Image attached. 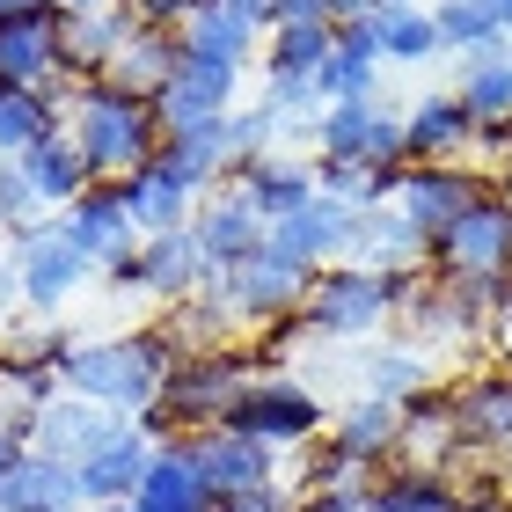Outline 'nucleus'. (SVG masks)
I'll return each mask as SVG.
<instances>
[{
  "label": "nucleus",
  "instance_id": "4468645a",
  "mask_svg": "<svg viewBox=\"0 0 512 512\" xmlns=\"http://www.w3.org/2000/svg\"><path fill=\"white\" fill-rule=\"evenodd\" d=\"M337 264L403 278V271H425V264H432V242L417 235L395 205H366V213H352V235H344V256H337Z\"/></svg>",
  "mask_w": 512,
  "mask_h": 512
},
{
  "label": "nucleus",
  "instance_id": "f03ea898",
  "mask_svg": "<svg viewBox=\"0 0 512 512\" xmlns=\"http://www.w3.org/2000/svg\"><path fill=\"white\" fill-rule=\"evenodd\" d=\"M66 132H74V147L88 154V169L96 183H125L132 169H147L161 154V110L147 96H125L118 81H74V96H66Z\"/></svg>",
  "mask_w": 512,
  "mask_h": 512
},
{
  "label": "nucleus",
  "instance_id": "2f4dec72",
  "mask_svg": "<svg viewBox=\"0 0 512 512\" xmlns=\"http://www.w3.org/2000/svg\"><path fill=\"white\" fill-rule=\"evenodd\" d=\"M176 66H183V37H176V30H147V22H139V30H132V44L118 52V66H110L103 81H118L125 96H147V103H161V88L176 81Z\"/></svg>",
  "mask_w": 512,
  "mask_h": 512
},
{
  "label": "nucleus",
  "instance_id": "72a5a7b5",
  "mask_svg": "<svg viewBox=\"0 0 512 512\" xmlns=\"http://www.w3.org/2000/svg\"><path fill=\"white\" fill-rule=\"evenodd\" d=\"M315 183H322V198L366 213V205H395L403 169H381V161H315Z\"/></svg>",
  "mask_w": 512,
  "mask_h": 512
},
{
  "label": "nucleus",
  "instance_id": "39448f33",
  "mask_svg": "<svg viewBox=\"0 0 512 512\" xmlns=\"http://www.w3.org/2000/svg\"><path fill=\"white\" fill-rule=\"evenodd\" d=\"M59 227H66V242H74L103 278L132 286L139 242H147V235H139V220H132V205H125V183H88V191L59 213Z\"/></svg>",
  "mask_w": 512,
  "mask_h": 512
},
{
  "label": "nucleus",
  "instance_id": "9d476101",
  "mask_svg": "<svg viewBox=\"0 0 512 512\" xmlns=\"http://www.w3.org/2000/svg\"><path fill=\"white\" fill-rule=\"evenodd\" d=\"M483 191H491V176H476L469 161H410V169H403V191H395V213H403L425 242H439Z\"/></svg>",
  "mask_w": 512,
  "mask_h": 512
},
{
  "label": "nucleus",
  "instance_id": "c03bdc74",
  "mask_svg": "<svg viewBox=\"0 0 512 512\" xmlns=\"http://www.w3.org/2000/svg\"><path fill=\"white\" fill-rule=\"evenodd\" d=\"M381 8H395V0H322V15H330L337 30H344V22H374Z\"/></svg>",
  "mask_w": 512,
  "mask_h": 512
},
{
  "label": "nucleus",
  "instance_id": "aec40b11",
  "mask_svg": "<svg viewBox=\"0 0 512 512\" xmlns=\"http://www.w3.org/2000/svg\"><path fill=\"white\" fill-rule=\"evenodd\" d=\"M66 52H59V15H22L0 22V88H59Z\"/></svg>",
  "mask_w": 512,
  "mask_h": 512
},
{
  "label": "nucleus",
  "instance_id": "c85d7f7f",
  "mask_svg": "<svg viewBox=\"0 0 512 512\" xmlns=\"http://www.w3.org/2000/svg\"><path fill=\"white\" fill-rule=\"evenodd\" d=\"M322 103H366L381 96V30L374 22H344L337 30V52L322 66Z\"/></svg>",
  "mask_w": 512,
  "mask_h": 512
},
{
  "label": "nucleus",
  "instance_id": "a18cd8bd",
  "mask_svg": "<svg viewBox=\"0 0 512 512\" xmlns=\"http://www.w3.org/2000/svg\"><path fill=\"white\" fill-rule=\"evenodd\" d=\"M205 8L235 15V22H249V30H271V0H205Z\"/></svg>",
  "mask_w": 512,
  "mask_h": 512
},
{
  "label": "nucleus",
  "instance_id": "c756f323",
  "mask_svg": "<svg viewBox=\"0 0 512 512\" xmlns=\"http://www.w3.org/2000/svg\"><path fill=\"white\" fill-rule=\"evenodd\" d=\"M0 512H88L81 469L52 454H30L15 476H0Z\"/></svg>",
  "mask_w": 512,
  "mask_h": 512
},
{
  "label": "nucleus",
  "instance_id": "7ed1b4c3",
  "mask_svg": "<svg viewBox=\"0 0 512 512\" xmlns=\"http://www.w3.org/2000/svg\"><path fill=\"white\" fill-rule=\"evenodd\" d=\"M249 381H256L249 344H227V352H183L176 374L161 381V403L147 417V432L154 439H169V432H213V425L235 417V403L249 395Z\"/></svg>",
  "mask_w": 512,
  "mask_h": 512
},
{
  "label": "nucleus",
  "instance_id": "f8f14e48",
  "mask_svg": "<svg viewBox=\"0 0 512 512\" xmlns=\"http://www.w3.org/2000/svg\"><path fill=\"white\" fill-rule=\"evenodd\" d=\"M308 286H315V271H300V264H286V256H271V249H256L249 264H235L220 278V300L242 315V330H256V322H293L300 315V300H308Z\"/></svg>",
  "mask_w": 512,
  "mask_h": 512
},
{
  "label": "nucleus",
  "instance_id": "e433bc0d",
  "mask_svg": "<svg viewBox=\"0 0 512 512\" xmlns=\"http://www.w3.org/2000/svg\"><path fill=\"white\" fill-rule=\"evenodd\" d=\"M366 512H461V491L425 469H388V476H374V505Z\"/></svg>",
  "mask_w": 512,
  "mask_h": 512
},
{
  "label": "nucleus",
  "instance_id": "dca6fc26",
  "mask_svg": "<svg viewBox=\"0 0 512 512\" xmlns=\"http://www.w3.org/2000/svg\"><path fill=\"white\" fill-rule=\"evenodd\" d=\"M198 447V469L213 483V498H249V491H271L278 483V454L264 439H249L235 425H213V432H191Z\"/></svg>",
  "mask_w": 512,
  "mask_h": 512
},
{
  "label": "nucleus",
  "instance_id": "cd10ccee",
  "mask_svg": "<svg viewBox=\"0 0 512 512\" xmlns=\"http://www.w3.org/2000/svg\"><path fill=\"white\" fill-rule=\"evenodd\" d=\"M235 183H242V198H249L264 220H293V213H308V205L322 198L315 161H293V154H264V161H249Z\"/></svg>",
  "mask_w": 512,
  "mask_h": 512
},
{
  "label": "nucleus",
  "instance_id": "4c0bfd02",
  "mask_svg": "<svg viewBox=\"0 0 512 512\" xmlns=\"http://www.w3.org/2000/svg\"><path fill=\"white\" fill-rule=\"evenodd\" d=\"M425 388H432V366H425L417 344H388V352L366 359V395H381V403H395V410H403L410 395H425Z\"/></svg>",
  "mask_w": 512,
  "mask_h": 512
},
{
  "label": "nucleus",
  "instance_id": "20e7f679",
  "mask_svg": "<svg viewBox=\"0 0 512 512\" xmlns=\"http://www.w3.org/2000/svg\"><path fill=\"white\" fill-rule=\"evenodd\" d=\"M300 330L308 337H374L395 322V278L381 271H359V264H330V271H315V286L308 300H300Z\"/></svg>",
  "mask_w": 512,
  "mask_h": 512
},
{
  "label": "nucleus",
  "instance_id": "49530a36",
  "mask_svg": "<svg viewBox=\"0 0 512 512\" xmlns=\"http://www.w3.org/2000/svg\"><path fill=\"white\" fill-rule=\"evenodd\" d=\"M286 22H330V15H322V0H271V30H286Z\"/></svg>",
  "mask_w": 512,
  "mask_h": 512
},
{
  "label": "nucleus",
  "instance_id": "a211bd4d",
  "mask_svg": "<svg viewBox=\"0 0 512 512\" xmlns=\"http://www.w3.org/2000/svg\"><path fill=\"white\" fill-rule=\"evenodd\" d=\"M139 512H213V483H205L198 469V447H191V432H169V439H154V469L147 483H139Z\"/></svg>",
  "mask_w": 512,
  "mask_h": 512
},
{
  "label": "nucleus",
  "instance_id": "8fccbe9b",
  "mask_svg": "<svg viewBox=\"0 0 512 512\" xmlns=\"http://www.w3.org/2000/svg\"><path fill=\"white\" fill-rule=\"evenodd\" d=\"M22 15H59V0H0V22H22Z\"/></svg>",
  "mask_w": 512,
  "mask_h": 512
},
{
  "label": "nucleus",
  "instance_id": "6ab92c4d",
  "mask_svg": "<svg viewBox=\"0 0 512 512\" xmlns=\"http://www.w3.org/2000/svg\"><path fill=\"white\" fill-rule=\"evenodd\" d=\"M461 454V425H454V388H425L403 403V439H395V461L425 476H447Z\"/></svg>",
  "mask_w": 512,
  "mask_h": 512
},
{
  "label": "nucleus",
  "instance_id": "393cba45",
  "mask_svg": "<svg viewBox=\"0 0 512 512\" xmlns=\"http://www.w3.org/2000/svg\"><path fill=\"white\" fill-rule=\"evenodd\" d=\"M125 205H132V220H139V235H169V227H191L198 191L183 183V169H176L169 154H154L147 169L125 176Z\"/></svg>",
  "mask_w": 512,
  "mask_h": 512
},
{
  "label": "nucleus",
  "instance_id": "ea45409f",
  "mask_svg": "<svg viewBox=\"0 0 512 512\" xmlns=\"http://www.w3.org/2000/svg\"><path fill=\"white\" fill-rule=\"evenodd\" d=\"M256 37H264V30H249V22L220 15V8H198L191 22H183V44H191V52H213V59H235V66H249Z\"/></svg>",
  "mask_w": 512,
  "mask_h": 512
},
{
  "label": "nucleus",
  "instance_id": "f3484780",
  "mask_svg": "<svg viewBox=\"0 0 512 512\" xmlns=\"http://www.w3.org/2000/svg\"><path fill=\"white\" fill-rule=\"evenodd\" d=\"M147 469H154V432L132 417V425H118L96 454L81 461V498L88 505H132L139 483H147Z\"/></svg>",
  "mask_w": 512,
  "mask_h": 512
},
{
  "label": "nucleus",
  "instance_id": "2eb2a0df",
  "mask_svg": "<svg viewBox=\"0 0 512 512\" xmlns=\"http://www.w3.org/2000/svg\"><path fill=\"white\" fill-rule=\"evenodd\" d=\"M213 264H205V249L191 227H169V235H147L139 242V271H132V286L139 293H154V300H169V308H183V300H198L205 286H213Z\"/></svg>",
  "mask_w": 512,
  "mask_h": 512
},
{
  "label": "nucleus",
  "instance_id": "bb28decb",
  "mask_svg": "<svg viewBox=\"0 0 512 512\" xmlns=\"http://www.w3.org/2000/svg\"><path fill=\"white\" fill-rule=\"evenodd\" d=\"M66 96H74V81H59V88H0V161H22L37 139L66 132Z\"/></svg>",
  "mask_w": 512,
  "mask_h": 512
},
{
  "label": "nucleus",
  "instance_id": "ddd939ff",
  "mask_svg": "<svg viewBox=\"0 0 512 512\" xmlns=\"http://www.w3.org/2000/svg\"><path fill=\"white\" fill-rule=\"evenodd\" d=\"M191 235H198V249H205V264H213V271L227 278L235 264H249V256L264 249L271 220H264V213H256V205L242 198V183H220V191H205V198H198Z\"/></svg>",
  "mask_w": 512,
  "mask_h": 512
},
{
  "label": "nucleus",
  "instance_id": "473e14b6",
  "mask_svg": "<svg viewBox=\"0 0 512 512\" xmlns=\"http://www.w3.org/2000/svg\"><path fill=\"white\" fill-rule=\"evenodd\" d=\"M439 22V52H454V59H491V52H512V30L483 8V0H439L432 8Z\"/></svg>",
  "mask_w": 512,
  "mask_h": 512
},
{
  "label": "nucleus",
  "instance_id": "423d86ee",
  "mask_svg": "<svg viewBox=\"0 0 512 512\" xmlns=\"http://www.w3.org/2000/svg\"><path fill=\"white\" fill-rule=\"evenodd\" d=\"M227 425L249 432V439H264L271 454H286V447L300 454L308 439L330 432V410H322V395H315V388H300V381H286V374H256Z\"/></svg>",
  "mask_w": 512,
  "mask_h": 512
},
{
  "label": "nucleus",
  "instance_id": "09e8293b",
  "mask_svg": "<svg viewBox=\"0 0 512 512\" xmlns=\"http://www.w3.org/2000/svg\"><path fill=\"white\" fill-rule=\"evenodd\" d=\"M461 512H512V491H491V483H483V491H461Z\"/></svg>",
  "mask_w": 512,
  "mask_h": 512
},
{
  "label": "nucleus",
  "instance_id": "f257e3e1",
  "mask_svg": "<svg viewBox=\"0 0 512 512\" xmlns=\"http://www.w3.org/2000/svg\"><path fill=\"white\" fill-rule=\"evenodd\" d=\"M176 359H183V337L169 330V315H161V322H147V330H132V337L74 344V352L59 359V374H66V395L147 425L154 403H161V381L176 374Z\"/></svg>",
  "mask_w": 512,
  "mask_h": 512
},
{
  "label": "nucleus",
  "instance_id": "a19ab883",
  "mask_svg": "<svg viewBox=\"0 0 512 512\" xmlns=\"http://www.w3.org/2000/svg\"><path fill=\"white\" fill-rule=\"evenodd\" d=\"M37 220H59V213H44V205H37L30 176H22V161H0V227H8V235H22V227H37Z\"/></svg>",
  "mask_w": 512,
  "mask_h": 512
},
{
  "label": "nucleus",
  "instance_id": "5701e85b",
  "mask_svg": "<svg viewBox=\"0 0 512 512\" xmlns=\"http://www.w3.org/2000/svg\"><path fill=\"white\" fill-rule=\"evenodd\" d=\"M454 425H461V447L512 454V374L505 366H491V374L454 388Z\"/></svg>",
  "mask_w": 512,
  "mask_h": 512
},
{
  "label": "nucleus",
  "instance_id": "de8ad7c7",
  "mask_svg": "<svg viewBox=\"0 0 512 512\" xmlns=\"http://www.w3.org/2000/svg\"><path fill=\"white\" fill-rule=\"evenodd\" d=\"M15 308H30V300H22V264L8 256V264H0V315L15 322Z\"/></svg>",
  "mask_w": 512,
  "mask_h": 512
},
{
  "label": "nucleus",
  "instance_id": "3c124183",
  "mask_svg": "<svg viewBox=\"0 0 512 512\" xmlns=\"http://www.w3.org/2000/svg\"><path fill=\"white\" fill-rule=\"evenodd\" d=\"M110 8H125V0H59V15H110Z\"/></svg>",
  "mask_w": 512,
  "mask_h": 512
},
{
  "label": "nucleus",
  "instance_id": "c9c22d12",
  "mask_svg": "<svg viewBox=\"0 0 512 512\" xmlns=\"http://www.w3.org/2000/svg\"><path fill=\"white\" fill-rule=\"evenodd\" d=\"M374 30H381V66H425V59L439 52V22H432V8H410V0L381 8Z\"/></svg>",
  "mask_w": 512,
  "mask_h": 512
},
{
  "label": "nucleus",
  "instance_id": "4be33fe9",
  "mask_svg": "<svg viewBox=\"0 0 512 512\" xmlns=\"http://www.w3.org/2000/svg\"><path fill=\"white\" fill-rule=\"evenodd\" d=\"M139 15L132 8H110V15H59V52H66V81H103L118 52L132 44Z\"/></svg>",
  "mask_w": 512,
  "mask_h": 512
},
{
  "label": "nucleus",
  "instance_id": "a878e982",
  "mask_svg": "<svg viewBox=\"0 0 512 512\" xmlns=\"http://www.w3.org/2000/svg\"><path fill=\"white\" fill-rule=\"evenodd\" d=\"M118 425H132V417H118V410H96V403H81V395H59L52 410H37V454H52V461H81L103 447Z\"/></svg>",
  "mask_w": 512,
  "mask_h": 512
},
{
  "label": "nucleus",
  "instance_id": "6e6552de",
  "mask_svg": "<svg viewBox=\"0 0 512 512\" xmlns=\"http://www.w3.org/2000/svg\"><path fill=\"white\" fill-rule=\"evenodd\" d=\"M8 256L22 264V300H30L37 315H59L66 300L88 286V271H96L74 242H66L59 220H37V227H22V235H8Z\"/></svg>",
  "mask_w": 512,
  "mask_h": 512
},
{
  "label": "nucleus",
  "instance_id": "603ef678",
  "mask_svg": "<svg viewBox=\"0 0 512 512\" xmlns=\"http://www.w3.org/2000/svg\"><path fill=\"white\" fill-rule=\"evenodd\" d=\"M88 512H139V505H88Z\"/></svg>",
  "mask_w": 512,
  "mask_h": 512
},
{
  "label": "nucleus",
  "instance_id": "412c9836",
  "mask_svg": "<svg viewBox=\"0 0 512 512\" xmlns=\"http://www.w3.org/2000/svg\"><path fill=\"white\" fill-rule=\"evenodd\" d=\"M476 147V118H469V103L454 96H417L403 110V161H469Z\"/></svg>",
  "mask_w": 512,
  "mask_h": 512
},
{
  "label": "nucleus",
  "instance_id": "1a4fd4ad",
  "mask_svg": "<svg viewBox=\"0 0 512 512\" xmlns=\"http://www.w3.org/2000/svg\"><path fill=\"white\" fill-rule=\"evenodd\" d=\"M315 147H322V161H381V169H410V161H403V110H388L381 96L322 103Z\"/></svg>",
  "mask_w": 512,
  "mask_h": 512
},
{
  "label": "nucleus",
  "instance_id": "f704fd0d",
  "mask_svg": "<svg viewBox=\"0 0 512 512\" xmlns=\"http://www.w3.org/2000/svg\"><path fill=\"white\" fill-rule=\"evenodd\" d=\"M454 96L469 103L476 125H512V52H491V59H461V81Z\"/></svg>",
  "mask_w": 512,
  "mask_h": 512
},
{
  "label": "nucleus",
  "instance_id": "37998d69",
  "mask_svg": "<svg viewBox=\"0 0 512 512\" xmlns=\"http://www.w3.org/2000/svg\"><path fill=\"white\" fill-rule=\"evenodd\" d=\"M213 512H300V498L286 483H271V491H249V498H220Z\"/></svg>",
  "mask_w": 512,
  "mask_h": 512
},
{
  "label": "nucleus",
  "instance_id": "58836bf2",
  "mask_svg": "<svg viewBox=\"0 0 512 512\" xmlns=\"http://www.w3.org/2000/svg\"><path fill=\"white\" fill-rule=\"evenodd\" d=\"M278 139H286V118H278L271 103H249V110H227V161H235V176L249 161L278 154Z\"/></svg>",
  "mask_w": 512,
  "mask_h": 512
},
{
  "label": "nucleus",
  "instance_id": "b1692460",
  "mask_svg": "<svg viewBox=\"0 0 512 512\" xmlns=\"http://www.w3.org/2000/svg\"><path fill=\"white\" fill-rule=\"evenodd\" d=\"M330 439L337 454H352L359 469H388L395 461V439H403V410L381 403V395H352L344 410H330Z\"/></svg>",
  "mask_w": 512,
  "mask_h": 512
},
{
  "label": "nucleus",
  "instance_id": "9b49d317",
  "mask_svg": "<svg viewBox=\"0 0 512 512\" xmlns=\"http://www.w3.org/2000/svg\"><path fill=\"white\" fill-rule=\"evenodd\" d=\"M176 37H183V30H176ZM235 96H242V66L183 44L176 81L161 88V103H154V110H161V132H198V125H213V118L235 110Z\"/></svg>",
  "mask_w": 512,
  "mask_h": 512
},
{
  "label": "nucleus",
  "instance_id": "7c9ffc66",
  "mask_svg": "<svg viewBox=\"0 0 512 512\" xmlns=\"http://www.w3.org/2000/svg\"><path fill=\"white\" fill-rule=\"evenodd\" d=\"M22 176H30V191L44 213H66L88 183H96V169H88V154L74 147V132H52V139H37L30 154H22Z\"/></svg>",
  "mask_w": 512,
  "mask_h": 512
},
{
  "label": "nucleus",
  "instance_id": "79ce46f5",
  "mask_svg": "<svg viewBox=\"0 0 512 512\" xmlns=\"http://www.w3.org/2000/svg\"><path fill=\"white\" fill-rule=\"evenodd\" d=\"M125 8L147 22V30H183V22H191L205 0H125Z\"/></svg>",
  "mask_w": 512,
  "mask_h": 512
},
{
  "label": "nucleus",
  "instance_id": "0eeeda50",
  "mask_svg": "<svg viewBox=\"0 0 512 512\" xmlns=\"http://www.w3.org/2000/svg\"><path fill=\"white\" fill-rule=\"evenodd\" d=\"M432 271L439 278H512V198L498 183L432 242Z\"/></svg>",
  "mask_w": 512,
  "mask_h": 512
}]
</instances>
